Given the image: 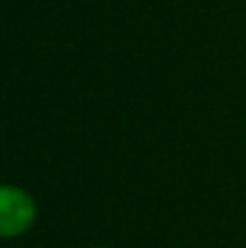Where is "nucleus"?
I'll return each mask as SVG.
<instances>
[{
  "instance_id": "obj_1",
  "label": "nucleus",
  "mask_w": 246,
  "mask_h": 248,
  "mask_svg": "<svg viewBox=\"0 0 246 248\" xmlns=\"http://www.w3.org/2000/svg\"><path fill=\"white\" fill-rule=\"evenodd\" d=\"M39 219L36 198L15 183H5L0 188V236L5 241L19 239L34 229Z\"/></svg>"
},
{
  "instance_id": "obj_2",
  "label": "nucleus",
  "mask_w": 246,
  "mask_h": 248,
  "mask_svg": "<svg viewBox=\"0 0 246 248\" xmlns=\"http://www.w3.org/2000/svg\"><path fill=\"white\" fill-rule=\"evenodd\" d=\"M92 248H101V246H92Z\"/></svg>"
}]
</instances>
